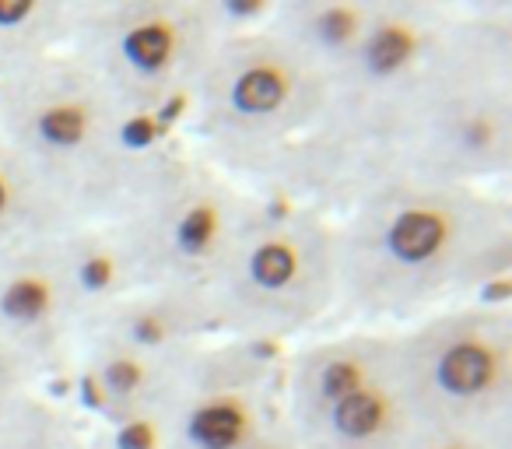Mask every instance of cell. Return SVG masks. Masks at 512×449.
<instances>
[{
  "label": "cell",
  "mask_w": 512,
  "mask_h": 449,
  "mask_svg": "<svg viewBox=\"0 0 512 449\" xmlns=\"http://www.w3.org/2000/svg\"><path fill=\"white\" fill-rule=\"evenodd\" d=\"M512 165V32L460 64L418 109L400 144V179L474 186Z\"/></svg>",
  "instance_id": "8"
},
{
  "label": "cell",
  "mask_w": 512,
  "mask_h": 449,
  "mask_svg": "<svg viewBox=\"0 0 512 449\" xmlns=\"http://www.w3.org/2000/svg\"><path fill=\"white\" fill-rule=\"evenodd\" d=\"M74 4L64 0H0V74L67 50Z\"/></svg>",
  "instance_id": "15"
},
{
  "label": "cell",
  "mask_w": 512,
  "mask_h": 449,
  "mask_svg": "<svg viewBox=\"0 0 512 449\" xmlns=\"http://www.w3.org/2000/svg\"><path fill=\"white\" fill-rule=\"evenodd\" d=\"M88 442L81 414L46 397L43 386L0 414V449H85Z\"/></svg>",
  "instance_id": "16"
},
{
  "label": "cell",
  "mask_w": 512,
  "mask_h": 449,
  "mask_svg": "<svg viewBox=\"0 0 512 449\" xmlns=\"http://www.w3.org/2000/svg\"><path fill=\"white\" fill-rule=\"evenodd\" d=\"M123 116L127 109L71 50L32 60L0 81V137L85 225L113 218L144 176L176 151L127 155L120 141Z\"/></svg>",
  "instance_id": "2"
},
{
  "label": "cell",
  "mask_w": 512,
  "mask_h": 449,
  "mask_svg": "<svg viewBox=\"0 0 512 449\" xmlns=\"http://www.w3.org/2000/svg\"><path fill=\"white\" fill-rule=\"evenodd\" d=\"M64 267L88 316L134 292V278L106 225H81L64 236ZM88 323V320H85Z\"/></svg>",
  "instance_id": "14"
},
{
  "label": "cell",
  "mask_w": 512,
  "mask_h": 449,
  "mask_svg": "<svg viewBox=\"0 0 512 449\" xmlns=\"http://www.w3.org/2000/svg\"><path fill=\"white\" fill-rule=\"evenodd\" d=\"M400 393L418 428L512 446V306H456L397 334Z\"/></svg>",
  "instance_id": "6"
},
{
  "label": "cell",
  "mask_w": 512,
  "mask_h": 449,
  "mask_svg": "<svg viewBox=\"0 0 512 449\" xmlns=\"http://www.w3.org/2000/svg\"><path fill=\"white\" fill-rule=\"evenodd\" d=\"M256 207V193L204 162L197 151L176 148L102 225L127 260L134 292L207 299L232 246L256 218Z\"/></svg>",
  "instance_id": "4"
},
{
  "label": "cell",
  "mask_w": 512,
  "mask_h": 449,
  "mask_svg": "<svg viewBox=\"0 0 512 449\" xmlns=\"http://www.w3.org/2000/svg\"><path fill=\"white\" fill-rule=\"evenodd\" d=\"M327 95V71L267 22L228 32L190 95L197 155L260 193L288 148L320 120Z\"/></svg>",
  "instance_id": "3"
},
{
  "label": "cell",
  "mask_w": 512,
  "mask_h": 449,
  "mask_svg": "<svg viewBox=\"0 0 512 449\" xmlns=\"http://www.w3.org/2000/svg\"><path fill=\"white\" fill-rule=\"evenodd\" d=\"M109 449H162V435H158L155 418H130L109 428L106 439Z\"/></svg>",
  "instance_id": "19"
},
{
  "label": "cell",
  "mask_w": 512,
  "mask_h": 449,
  "mask_svg": "<svg viewBox=\"0 0 512 449\" xmlns=\"http://www.w3.org/2000/svg\"><path fill=\"white\" fill-rule=\"evenodd\" d=\"M288 348L274 341H207L183 358L155 425L162 449H246L285 418Z\"/></svg>",
  "instance_id": "9"
},
{
  "label": "cell",
  "mask_w": 512,
  "mask_h": 449,
  "mask_svg": "<svg viewBox=\"0 0 512 449\" xmlns=\"http://www.w3.org/2000/svg\"><path fill=\"white\" fill-rule=\"evenodd\" d=\"M334 225L337 309L365 323H418L512 278V211L488 190L393 179Z\"/></svg>",
  "instance_id": "1"
},
{
  "label": "cell",
  "mask_w": 512,
  "mask_h": 449,
  "mask_svg": "<svg viewBox=\"0 0 512 449\" xmlns=\"http://www.w3.org/2000/svg\"><path fill=\"white\" fill-rule=\"evenodd\" d=\"M85 337H106V341L127 344L141 355H183L190 348L214 341L211 306L204 295H179V292H130L127 299L99 309L88 316Z\"/></svg>",
  "instance_id": "11"
},
{
  "label": "cell",
  "mask_w": 512,
  "mask_h": 449,
  "mask_svg": "<svg viewBox=\"0 0 512 449\" xmlns=\"http://www.w3.org/2000/svg\"><path fill=\"white\" fill-rule=\"evenodd\" d=\"M393 449H512V446H495V442L470 439V435H449V432H432V428L414 425L404 439Z\"/></svg>",
  "instance_id": "18"
},
{
  "label": "cell",
  "mask_w": 512,
  "mask_h": 449,
  "mask_svg": "<svg viewBox=\"0 0 512 449\" xmlns=\"http://www.w3.org/2000/svg\"><path fill=\"white\" fill-rule=\"evenodd\" d=\"M218 39L204 0H95L74 4L67 50L127 113H155L190 99Z\"/></svg>",
  "instance_id": "7"
},
{
  "label": "cell",
  "mask_w": 512,
  "mask_h": 449,
  "mask_svg": "<svg viewBox=\"0 0 512 449\" xmlns=\"http://www.w3.org/2000/svg\"><path fill=\"white\" fill-rule=\"evenodd\" d=\"M246 449H309V446L299 439V435L292 432V425H288V421L281 418L278 425H274V428H267V432L260 435V439H253V442H249Z\"/></svg>",
  "instance_id": "20"
},
{
  "label": "cell",
  "mask_w": 512,
  "mask_h": 449,
  "mask_svg": "<svg viewBox=\"0 0 512 449\" xmlns=\"http://www.w3.org/2000/svg\"><path fill=\"white\" fill-rule=\"evenodd\" d=\"M85 449H109V446H106V442H102V439H92V442H88Z\"/></svg>",
  "instance_id": "21"
},
{
  "label": "cell",
  "mask_w": 512,
  "mask_h": 449,
  "mask_svg": "<svg viewBox=\"0 0 512 449\" xmlns=\"http://www.w3.org/2000/svg\"><path fill=\"white\" fill-rule=\"evenodd\" d=\"M60 243L64 239L0 257V344L39 365L43 376L71 369L88 320Z\"/></svg>",
  "instance_id": "10"
},
{
  "label": "cell",
  "mask_w": 512,
  "mask_h": 449,
  "mask_svg": "<svg viewBox=\"0 0 512 449\" xmlns=\"http://www.w3.org/2000/svg\"><path fill=\"white\" fill-rule=\"evenodd\" d=\"M218 337L285 344L337 309L334 218L288 197H260L207 292Z\"/></svg>",
  "instance_id": "5"
},
{
  "label": "cell",
  "mask_w": 512,
  "mask_h": 449,
  "mask_svg": "<svg viewBox=\"0 0 512 449\" xmlns=\"http://www.w3.org/2000/svg\"><path fill=\"white\" fill-rule=\"evenodd\" d=\"M43 379L46 376L39 372V365H32L25 355L0 344V414L15 407L22 397H29L32 390H39Z\"/></svg>",
  "instance_id": "17"
},
{
  "label": "cell",
  "mask_w": 512,
  "mask_h": 449,
  "mask_svg": "<svg viewBox=\"0 0 512 449\" xmlns=\"http://www.w3.org/2000/svg\"><path fill=\"white\" fill-rule=\"evenodd\" d=\"M85 221L0 137V257L71 236Z\"/></svg>",
  "instance_id": "12"
},
{
  "label": "cell",
  "mask_w": 512,
  "mask_h": 449,
  "mask_svg": "<svg viewBox=\"0 0 512 449\" xmlns=\"http://www.w3.org/2000/svg\"><path fill=\"white\" fill-rule=\"evenodd\" d=\"M372 8L376 4L369 0H292L274 4L267 25L313 57L323 71H334L365 36Z\"/></svg>",
  "instance_id": "13"
}]
</instances>
